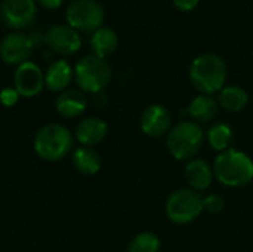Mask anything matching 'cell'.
Instances as JSON below:
<instances>
[{"label":"cell","instance_id":"cell-1","mask_svg":"<svg viewBox=\"0 0 253 252\" xmlns=\"http://www.w3.org/2000/svg\"><path fill=\"white\" fill-rule=\"evenodd\" d=\"M188 77L191 85L200 94L213 95L227 85L228 65L218 53L206 52L193 59L188 70Z\"/></svg>","mask_w":253,"mask_h":252},{"label":"cell","instance_id":"cell-2","mask_svg":"<svg viewBox=\"0 0 253 252\" xmlns=\"http://www.w3.org/2000/svg\"><path fill=\"white\" fill-rule=\"evenodd\" d=\"M212 168L215 178L227 187H243L253 181V159L233 147L219 153Z\"/></svg>","mask_w":253,"mask_h":252},{"label":"cell","instance_id":"cell-3","mask_svg":"<svg viewBox=\"0 0 253 252\" xmlns=\"http://www.w3.org/2000/svg\"><path fill=\"white\" fill-rule=\"evenodd\" d=\"M205 131L193 120H181L172 126L166 135V147L170 156L181 162H188L197 156L205 143Z\"/></svg>","mask_w":253,"mask_h":252},{"label":"cell","instance_id":"cell-4","mask_svg":"<svg viewBox=\"0 0 253 252\" xmlns=\"http://www.w3.org/2000/svg\"><path fill=\"white\" fill-rule=\"evenodd\" d=\"M73 135L61 123H47L42 126L34 137V151L46 162H58L73 150Z\"/></svg>","mask_w":253,"mask_h":252},{"label":"cell","instance_id":"cell-5","mask_svg":"<svg viewBox=\"0 0 253 252\" xmlns=\"http://www.w3.org/2000/svg\"><path fill=\"white\" fill-rule=\"evenodd\" d=\"M74 80L84 94H101L111 80V67L107 59L84 55L74 67Z\"/></svg>","mask_w":253,"mask_h":252},{"label":"cell","instance_id":"cell-6","mask_svg":"<svg viewBox=\"0 0 253 252\" xmlns=\"http://www.w3.org/2000/svg\"><path fill=\"white\" fill-rule=\"evenodd\" d=\"M165 212L173 224H190L203 212V196L188 187L178 189L168 198Z\"/></svg>","mask_w":253,"mask_h":252},{"label":"cell","instance_id":"cell-7","mask_svg":"<svg viewBox=\"0 0 253 252\" xmlns=\"http://www.w3.org/2000/svg\"><path fill=\"white\" fill-rule=\"evenodd\" d=\"M65 19L79 33H95L104 24L105 10L98 0H71L65 10Z\"/></svg>","mask_w":253,"mask_h":252},{"label":"cell","instance_id":"cell-8","mask_svg":"<svg viewBox=\"0 0 253 252\" xmlns=\"http://www.w3.org/2000/svg\"><path fill=\"white\" fill-rule=\"evenodd\" d=\"M34 50V39L22 31H12L0 42V58L7 65H21L30 59Z\"/></svg>","mask_w":253,"mask_h":252},{"label":"cell","instance_id":"cell-9","mask_svg":"<svg viewBox=\"0 0 253 252\" xmlns=\"http://www.w3.org/2000/svg\"><path fill=\"white\" fill-rule=\"evenodd\" d=\"M37 13L36 0H1L0 15L6 27L19 31L28 28Z\"/></svg>","mask_w":253,"mask_h":252},{"label":"cell","instance_id":"cell-10","mask_svg":"<svg viewBox=\"0 0 253 252\" xmlns=\"http://www.w3.org/2000/svg\"><path fill=\"white\" fill-rule=\"evenodd\" d=\"M44 43L52 52L68 56L79 52V49L82 48V37L80 33L71 28L68 24H58L52 25L46 31Z\"/></svg>","mask_w":253,"mask_h":252},{"label":"cell","instance_id":"cell-11","mask_svg":"<svg viewBox=\"0 0 253 252\" xmlns=\"http://www.w3.org/2000/svg\"><path fill=\"white\" fill-rule=\"evenodd\" d=\"M13 88L24 98L37 97L44 88V73L31 61H27L16 67L13 74Z\"/></svg>","mask_w":253,"mask_h":252},{"label":"cell","instance_id":"cell-12","mask_svg":"<svg viewBox=\"0 0 253 252\" xmlns=\"http://www.w3.org/2000/svg\"><path fill=\"white\" fill-rule=\"evenodd\" d=\"M141 129L147 137L160 138L169 134L173 126L172 113L162 104L148 105L141 114Z\"/></svg>","mask_w":253,"mask_h":252},{"label":"cell","instance_id":"cell-13","mask_svg":"<svg viewBox=\"0 0 253 252\" xmlns=\"http://www.w3.org/2000/svg\"><path fill=\"white\" fill-rule=\"evenodd\" d=\"M213 168L205 159L194 157L188 160L184 168V180L188 189H193L199 193L209 189L213 183Z\"/></svg>","mask_w":253,"mask_h":252},{"label":"cell","instance_id":"cell-14","mask_svg":"<svg viewBox=\"0 0 253 252\" xmlns=\"http://www.w3.org/2000/svg\"><path fill=\"white\" fill-rule=\"evenodd\" d=\"M56 113L64 119H76L87 108L86 94L80 89H67L61 92L55 101Z\"/></svg>","mask_w":253,"mask_h":252},{"label":"cell","instance_id":"cell-15","mask_svg":"<svg viewBox=\"0 0 253 252\" xmlns=\"http://www.w3.org/2000/svg\"><path fill=\"white\" fill-rule=\"evenodd\" d=\"M73 79H74V68L65 59H58L47 67L44 74V86L50 92L61 94L68 89Z\"/></svg>","mask_w":253,"mask_h":252},{"label":"cell","instance_id":"cell-16","mask_svg":"<svg viewBox=\"0 0 253 252\" xmlns=\"http://www.w3.org/2000/svg\"><path fill=\"white\" fill-rule=\"evenodd\" d=\"M219 111V104L218 100L213 95H206V94H199L194 97L188 107L187 113L191 117L193 122L196 123H211L215 120Z\"/></svg>","mask_w":253,"mask_h":252},{"label":"cell","instance_id":"cell-17","mask_svg":"<svg viewBox=\"0 0 253 252\" xmlns=\"http://www.w3.org/2000/svg\"><path fill=\"white\" fill-rule=\"evenodd\" d=\"M108 126L99 117H86L76 128V138L84 147H93L107 137Z\"/></svg>","mask_w":253,"mask_h":252},{"label":"cell","instance_id":"cell-18","mask_svg":"<svg viewBox=\"0 0 253 252\" xmlns=\"http://www.w3.org/2000/svg\"><path fill=\"white\" fill-rule=\"evenodd\" d=\"M119 46V36L111 27H101L95 33H92L90 37V49L92 53L98 58L107 59L111 56Z\"/></svg>","mask_w":253,"mask_h":252},{"label":"cell","instance_id":"cell-19","mask_svg":"<svg viewBox=\"0 0 253 252\" xmlns=\"http://www.w3.org/2000/svg\"><path fill=\"white\" fill-rule=\"evenodd\" d=\"M216 100H218L219 108H224L225 111H230V113H239L243 108H246L249 102V95L242 86L225 85L218 92Z\"/></svg>","mask_w":253,"mask_h":252},{"label":"cell","instance_id":"cell-20","mask_svg":"<svg viewBox=\"0 0 253 252\" xmlns=\"http://www.w3.org/2000/svg\"><path fill=\"white\" fill-rule=\"evenodd\" d=\"M73 166L83 175H95L101 171L102 159L93 147H79L73 153Z\"/></svg>","mask_w":253,"mask_h":252},{"label":"cell","instance_id":"cell-21","mask_svg":"<svg viewBox=\"0 0 253 252\" xmlns=\"http://www.w3.org/2000/svg\"><path fill=\"white\" fill-rule=\"evenodd\" d=\"M206 138H208L209 146L213 150L222 153V151L231 149L234 134H233V129L230 125H227L224 122H218L209 128V131L206 132Z\"/></svg>","mask_w":253,"mask_h":252},{"label":"cell","instance_id":"cell-22","mask_svg":"<svg viewBox=\"0 0 253 252\" xmlns=\"http://www.w3.org/2000/svg\"><path fill=\"white\" fill-rule=\"evenodd\" d=\"M162 242L153 232H142L132 238L127 252H160Z\"/></svg>","mask_w":253,"mask_h":252},{"label":"cell","instance_id":"cell-23","mask_svg":"<svg viewBox=\"0 0 253 252\" xmlns=\"http://www.w3.org/2000/svg\"><path fill=\"white\" fill-rule=\"evenodd\" d=\"M225 209V199L221 195H208L203 198V211L209 214H219Z\"/></svg>","mask_w":253,"mask_h":252},{"label":"cell","instance_id":"cell-24","mask_svg":"<svg viewBox=\"0 0 253 252\" xmlns=\"http://www.w3.org/2000/svg\"><path fill=\"white\" fill-rule=\"evenodd\" d=\"M21 95L15 88H4L0 91V104L4 107H13L19 101Z\"/></svg>","mask_w":253,"mask_h":252},{"label":"cell","instance_id":"cell-25","mask_svg":"<svg viewBox=\"0 0 253 252\" xmlns=\"http://www.w3.org/2000/svg\"><path fill=\"white\" fill-rule=\"evenodd\" d=\"M172 3L181 12H191L197 7L200 0H172Z\"/></svg>","mask_w":253,"mask_h":252},{"label":"cell","instance_id":"cell-26","mask_svg":"<svg viewBox=\"0 0 253 252\" xmlns=\"http://www.w3.org/2000/svg\"><path fill=\"white\" fill-rule=\"evenodd\" d=\"M36 3H39L43 9L55 10V9H59L62 6L64 0H36Z\"/></svg>","mask_w":253,"mask_h":252},{"label":"cell","instance_id":"cell-27","mask_svg":"<svg viewBox=\"0 0 253 252\" xmlns=\"http://www.w3.org/2000/svg\"><path fill=\"white\" fill-rule=\"evenodd\" d=\"M0 22H1V15H0Z\"/></svg>","mask_w":253,"mask_h":252}]
</instances>
